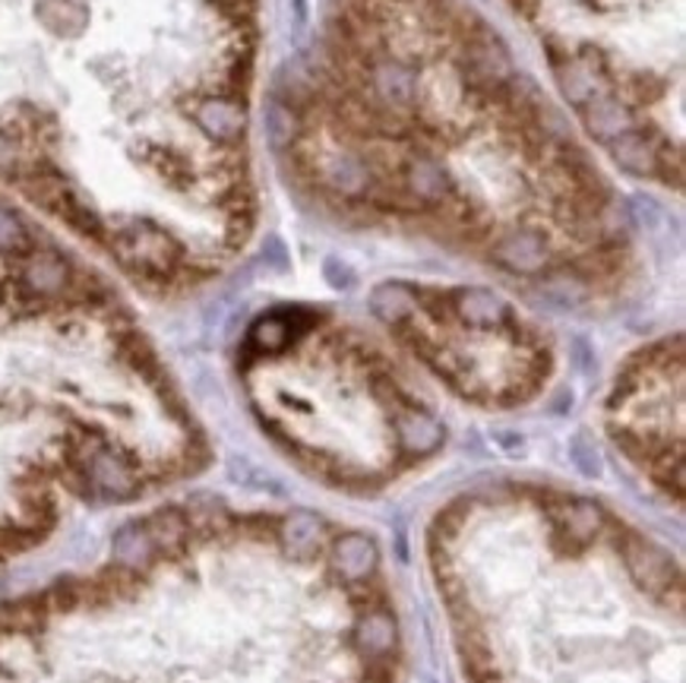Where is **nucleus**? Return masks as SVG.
<instances>
[{"label": "nucleus", "mask_w": 686, "mask_h": 683, "mask_svg": "<svg viewBox=\"0 0 686 683\" xmlns=\"http://www.w3.org/2000/svg\"><path fill=\"white\" fill-rule=\"evenodd\" d=\"M199 440L108 285L0 203V567L77 503L191 475Z\"/></svg>", "instance_id": "nucleus-1"}, {"label": "nucleus", "mask_w": 686, "mask_h": 683, "mask_svg": "<svg viewBox=\"0 0 686 683\" xmlns=\"http://www.w3.org/2000/svg\"><path fill=\"white\" fill-rule=\"evenodd\" d=\"M459 77L466 92H500L506 80L513 77V57L503 48V42L496 38L488 26H475V32L466 38V52L459 64Z\"/></svg>", "instance_id": "nucleus-2"}, {"label": "nucleus", "mask_w": 686, "mask_h": 683, "mask_svg": "<svg viewBox=\"0 0 686 683\" xmlns=\"http://www.w3.org/2000/svg\"><path fill=\"white\" fill-rule=\"evenodd\" d=\"M491 260L496 266L510 270L516 275H538L548 270L550 250L545 235L531 225H516L506 228L491 247Z\"/></svg>", "instance_id": "nucleus-3"}, {"label": "nucleus", "mask_w": 686, "mask_h": 683, "mask_svg": "<svg viewBox=\"0 0 686 683\" xmlns=\"http://www.w3.org/2000/svg\"><path fill=\"white\" fill-rule=\"evenodd\" d=\"M367 82H370V95L374 105L384 111H405L418 102V77L409 70L402 60H374L367 70Z\"/></svg>", "instance_id": "nucleus-4"}, {"label": "nucleus", "mask_w": 686, "mask_h": 683, "mask_svg": "<svg viewBox=\"0 0 686 683\" xmlns=\"http://www.w3.org/2000/svg\"><path fill=\"white\" fill-rule=\"evenodd\" d=\"M320 181L335 196L361 200V196H370L377 191L380 174L370 171V164L364 162L361 156L348 152V149H339V152H330V156L320 159Z\"/></svg>", "instance_id": "nucleus-5"}, {"label": "nucleus", "mask_w": 686, "mask_h": 683, "mask_svg": "<svg viewBox=\"0 0 686 683\" xmlns=\"http://www.w3.org/2000/svg\"><path fill=\"white\" fill-rule=\"evenodd\" d=\"M659 146L661 139H655L652 130L630 127L620 137L610 139V156H614V162L620 164L627 174L652 178L655 174V164H659Z\"/></svg>", "instance_id": "nucleus-6"}, {"label": "nucleus", "mask_w": 686, "mask_h": 683, "mask_svg": "<svg viewBox=\"0 0 686 683\" xmlns=\"http://www.w3.org/2000/svg\"><path fill=\"white\" fill-rule=\"evenodd\" d=\"M582 111H585L588 134L595 139H602V143H610L614 137H620L624 130L636 127V114H632V109L620 95H595Z\"/></svg>", "instance_id": "nucleus-7"}, {"label": "nucleus", "mask_w": 686, "mask_h": 683, "mask_svg": "<svg viewBox=\"0 0 686 683\" xmlns=\"http://www.w3.org/2000/svg\"><path fill=\"white\" fill-rule=\"evenodd\" d=\"M453 310L462 323H471V327H503L510 323V304L503 301L494 292H484V288H468V292H459L453 298Z\"/></svg>", "instance_id": "nucleus-8"}, {"label": "nucleus", "mask_w": 686, "mask_h": 683, "mask_svg": "<svg viewBox=\"0 0 686 683\" xmlns=\"http://www.w3.org/2000/svg\"><path fill=\"white\" fill-rule=\"evenodd\" d=\"M557 73V82H560V92L576 105V109H585L592 99H595V70H588L579 57H567L563 64L553 67Z\"/></svg>", "instance_id": "nucleus-9"}, {"label": "nucleus", "mask_w": 686, "mask_h": 683, "mask_svg": "<svg viewBox=\"0 0 686 683\" xmlns=\"http://www.w3.org/2000/svg\"><path fill=\"white\" fill-rule=\"evenodd\" d=\"M418 310V298L405 285H384L374 292V314L386 323H402Z\"/></svg>", "instance_id": "nucleus-10"}, {"label": "nucleus", "mask_w": 686, "mask_h": 683, "mask_svg": "<svg viewBox=\"0 0 686 683\" xmlns=\"http://www.w3.org/2000/svg\"><path fill=\"white\" fill-rule=\"evenodd\" d=\"M266 137H270L275 149L295 146V139H298V117H295V111L288 109V105H282V102H273L266 109Z\"/></svg>", "instance_id": "nucleus-11"}]
</instances>
